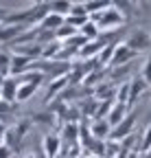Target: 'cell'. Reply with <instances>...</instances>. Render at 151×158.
<instances>
[{
	"label": "cell",
	"instance_id": "obj_1",
	"mask_svg": "<svg viewBox=\"0 0 151 158\" xmlns=\"http://www.w3.org/2000/svg\"><path fill=\"white\" fill-rule=\"evenodd\" d=\"M90 20H92V22L101 29V33H107L109 29H112V31H118V29L125 24V18H123V15H121V11L114 7V2H112L107 9H103L101 13L90 15Z\"/></svg>",
	"mask_w": 151,
	"mask_h": 158
},
{
	"label": "cell",
	"instance_id": "obj_22",
	"mask_svg": "<svg viewBox=\"0 0 151 158\" xmlns=\"http://www.w3.org/2000/svg\"><path fill=\"white\" fill-rule=\"evenodd\" d=\"M149 149H151V125H147L145 132H142V138H140V143H138V154L142 156Z\"/></svg>",
	"mask_w": 151,
	"mask_h": 158
},
{
	"label": "cell",
	"instance_id": "obj_5",
	"mask_svg": "<svg viewBox=\"0 0 151 158\" xmlns=\"http://www.w3.org/2000/svg\"><path fill=\"white\" fill-rule=\"evenodd\" d=\"M138 55L131 51L125 42H118L116 44V51H114V57H112L109 62V68H118V66H125V64H131Z\"/></svg>",
	"mask_w": 151,
	"mask_h": 158
},
{
	"label": "cell",
	"instance_id": "obj_20",
	"mask_svg": "<svg viewBox=\"0 0 151 158\" xmlns=\"http://www.w3.org/2000/svg\"><path fill=\"white\" fill-rule=\"evenodd\" d=\"M11 75V55L7 51H0V79H7Z\"/></svg>",
	"mask_w": 151,
	"mask_h": 158
},
{
	"label": "cell",
	"instance_id": "obj_24",
	"mask_svg": "<svg viewBox=\"0 0 151 158\" xmlns=\"http://www.w3.org/2000/svg\"><path fill=\"white\" fill-rule=\"evenodd\" d=\"M116 101L127 106V101H129V81H125V84L118 88V92H116Z\"/></svg>",
	"mask_w": 151,
	"mask_h": 158
},
{
	"label": "cell",
	"instance_id": "obj_27",
	"mask_svg": "<svg viewBox=\"0 0 151 158\" xmlns=\"http://www.w3.org/2000/svg\"><path fill=\"white\" fill-rule=\"evenodd\" d=\"M13 156V149L7 147V145H0V158H11Z\"/></svg>",
	"mask_w": 151,
	"mask_h": 158
},
{
	"label": "cell",
	"instance_id": "obj_10",
	"mask_svg": "<svg viewBox=\"0 0 151 158\" xmlns=\"http://www.w3.org/2000/svg\"><path fill=\"white\" fill-rule=\"evenodd\" d=\"M31 66H33V59H29L26 55H20V53L11 55V75L13 77L24 75L26 70H31Z\"/></svg>",
	"mask_w": 151,
	"mask_h": 158
},
{
	"label": "cell",
	"instance_id": "obj_8",
	"mask_svg": "<svg viewBox=\"0 0 151 158\" xmlns=\"http://www.w3.org/2000/svg\"><path fill=\"white\" fill-rule=\"evenodd\" d=\"M42 149L46 158H59L62 154V136L59 134H46L42 141Z\"/></svg>",
	"mask_w": 151,
	"mask_h": 158
},
{
	"label": "cell",
	"instance_id": "obj_19",
	"mask_svg": "<svg viewBox=\"0 0 151 158\" xmlns=\"http://www.w3.org/2000/svg\"><path fill=\"white\" fill-rule=\"evenodd\" d=\"M112 2L109 0H85L83 2V7H85V11H88V15H94V13H101L103 9H107Z\"/></svg>",
	"mask_w": 151,
	"mask_h": 158
},
{
	"label": "cell",
	"instance_id": "obj_21",
	"mask_svg": "<svg viewBox=\"0 0 151 158\" xmlns=\"http://www.w3.org/2000/svg\"><path fill=\"white\" fill-rule=\"evenodd\" d=\"M55 116L53 112H37V114H31V123H40V125H53L55 123Z\"/></svg>",
	"mask_w": 151,
	"mask_h": 158
},
{
	"label": "cell",
	"instance_id": "obj_16",
	"mask_svg": "<svg viewBox=\"0 0 151 158\" xmlns=\"http://www.w3.org/2000/svg\"><path fill=\"white\" fill-rule=\"evenodd\" d=\"M79 35H83L88 42H94V40H99V37H101V29L94 24L92 20H88V22L79 29Z\"/></svg>",
	"mask_w": 151,
	"mask_h": 158
},
{
	"label": "cell",
	"instance_id": "obj_13",
	"mask_svg": "<svg viewBox=\"0 0 151 158\" xmlns=\"http://www.w3.org/2000/svg\"><path fill=\"white\" fill-rule=\"evenodd\" d=\"M66 24V18L64 15H55V13H48L44 20H42V29H46V31H57V29H62Z\"/></svg>",
	"mask_w": 151,
	"mask_h": 158
},
{
	"label": "cell",
	"instance_id": "obj_26",
	"mask_svg": "<svg viewBox=\"0 0 151 158\" xmlns=\"http://www.w3.org/2000/svg\"><path fill=\"white\" fill-rule=\"evenodd\" d=\"M13 110H15V103H9V101H5V99H0V118L11 114Z\"/></svg>",
	"mask_w": 151,
	"mask_h": 158
},
{
	"label": "cell",
	"instance_id": "obj_4",
	"mask_svg": "<svg viewBox=\"0 0 151 158\" xmlns=\"http://www.w3.org/2000/svg\"><path fill=\"white\" fill-rule=\"evenodd\" d=\"M134 125H136V112L131 110L123 121L116 125V127H112V132H109V138L107 141H116V143H121V141H125L127 136H131L136 130H134Z\"/></svg>",
	"mask_w": 151,
	"mask_h": 158
},
{
	"label": "cell",
	"instance_id": "obj_29",
	"mask_svg": "<svg viewBox=\"0 0 151 158\" xmlns=\"http://www.w3.org/2000/svg\"><path fill=\"white\" fill-rule=\"evenodd\" d=\"M24 158H40V156H35V154H26Z\"/></svg>",
	"mask_w": 151,
	"mask_h": 158
},
{
	"label": "cell",
	"instance_id": "obj_11",
	"mask_svg": "<svg viewBox=\"0 0 151 158\" xmlns=\"http://www.w3.org/2000/svg\"><path fill=\"white\" fill-rule=\"evenodd\" d=\"M129 112H131V110H129L125 103H118V101H116L114 106H112V110H109V114H107V118H105V121H107L112 127H116V125L123 121V118H125Z\"/></svg>",
	"mask_w": 151,
	"mask_h": 158
},
{
	"label": "cell",
	"instance_id": "obj_28",
	"mask_svg": "<svg viewBox=\"0 0 151 158\" xmlns=\"http://www.w3.org/2000/svg\"><path fill=\"white\" fill-rule=\"evenodd\" d=\"M7 13H9L7 9H2V7H0V18H2V20H5V15H7Z\"/></svg>",
	"mask_w": 151,
	"mask_h": 158
},
{
	"label": "cell",
	"instance_id": "obj_2",
	"mask_svg": "<svg viewBox=\"0 0 151 158\" xmlns=\"http://www.w3.org/2000/svg\"><path fill=\"white\" fill-rule=\"evenodd\" d=\"M123 42L134 51L136 55H140V53H147V51H151V31H147V29H134Z\"/></svg>",
	"mask_w": 151,
	"mask_h": 158
},
{
	"label": "cell",
	"instance_id": "obj_9",
	"mask_svg": "<svg viewBox=\"0 0 151 158\" xmlns=\"http://www.w3.org/2000/svg\"><path fill=\"white\" fill-rule=\"evenodd\" d=\"M18 88H20V81L15 77H7L2 84H0V99H5L9 103H15L18 97Z\"/></svg>",
	"mask_w": 151,
	"mask_h": 158
},
{
	"label": "cell",
	"instance_id": "obj_15",
	"mask_svg": "<svg viewBox=\"0 0 151 158\" xmlns=\"http://www.w3.org/2000/svg\"><path fill=\"white\" fill-rule=\"evenodd\" d=\"M37 84H20V88H18V97H15V103H22V101H29V99L37 92Z\"/></svg>",
	"mask_w": 151,
	"mask_h": 158
},
{
	"label": "cell",
	"instance_id": "obj_12",
	"mask_svg": "<svg viewBox=\"0 0 151 158\" xmlns=\"http://www.w3.org/2000/svg\"><path fill=\"white\" fill-rule=\"evenodd\" d=\"M109 132H112V125L105 121V118L94 121V123L90 125V134L97 138V141H107V138H109Z\"/></svg>",
	"mask_w": 151,
	"mask_h": 158
},
{
	"label": "cell",
	"instance_id": "obj_17",
	"mask_svg": "<svg viewBox=\"0 0 151 158\" xmlns=\"http://www.w3.org/2000/svg\"><path fill=\"white\" fill-rule=\"evenodd\" d=\"M77 138H79V123H66L62 141H66L68 145H77Z\"/></svg>",
	"mask_w": 151,
	"mask_h": 158
},
{
	"label": "cell",
	"instance_id": "obj_3",
	"mask_svg": "<svg viewBox=\"0 0 151 158\" xmlns=\"http://www.w3.org/2000/svg\"><path fill=\"white\" fill-rule=\"evenodd\" d=\"M29 127H31V118H22V121H18L15 125L7 127V132H5V145L15 152V147L20 145L24 141V136L29 134Z\"/></svg>",
	"mask_w": 151,
	"mask_h": 158
},
{
	"label": "cell",
	"instance_id": "obj_18",
	"mask_svg": "<svg viewBox=\"0 0 151 158\" xmlns=\"http://www.w3.org/2000/svg\"><path fill=\"white\" fill-rule=\"evenodd\" d=\"M114 7L121 11V15L125 18V22H127L131 15H136V7H138V5H136V2H127V0H116Z\"/></svg>",
	"mask_w": 151,
	"mask_h": 158
},
{
	"label": "cell",
	"instance_id": "obj_14",
	"mask_svg": "<svg viewBox=\"0 0 151 158\" xmlns=\"http://www.w3.org/2000/svg\"><path fill=\"white\" fill-rule=\"evenodd\" d=\"M48 9H50V13H55V15H68L70 13V9H72V2L70 0H50L48 2Z\"/></svg>",
	"mask_w": 151,
	"mask_h": 158
},
{
	"label": "cell",
	"instance_id": "obj_7",
	"mask_svg": "<svg viewBox=\"0 0 151 158\" xmlns=\"http://www.w3.org/2000/svg\"><path fill=\"white\" fill-rule=\"evenodd\" d=\"M147 90H149V84L145 81L142 77H131V79H129V101H127V108L134 110L138 97H142Z\"/></svg>",
	"mask_w": 151,
	"mask_h": 158
},
{
	"label": "cell",
	"instance_id": "obj_23",
	"mask_svg": "<svg viewBox=\"0 0 151 158\" xmlns=\"http://www.w3.org/2000/svg\"><path fill=\"white\" fill-rule=\"evenodd\" d=\"M68 15H72V18H90L88 11H85V7H83V2H72V9H70ZM68 15H66V18H68Z\"/></svg>",
	"mask_w": 151,
	"mask_h": 158
},
{
	"label": "cell",
	"instance_id": "obj_25",
	"mask_svg": "<svg viewBox=\"0 0 151 158\" xmlns=\"http://www.w3.org/2000/svg\"><path fill=\"white\" fill-rule=\"evenodd\" d=\"M140 77L145 79V81L151 86V53H149V57H147V62H145V66H142V73H140Z\"/></svg>",
	"mask_w": 151,
	"mask_h": 158
},
{
	"label": "cell",
	"instance_id": "obj_6",
	"mask_svg": "<svg viewBox=\"0 0 151 158\" xmlns=\"http://www.w3.org/2000/svg\"><path fill=\"white\" fill-rule=\"evenodd\" d=\"M26 29H31V27H24V24H0V44H5V46L13 44Z\"/></svg>",
	"mask_w": 151,
	"mask_h": 158
}]
</instances>
